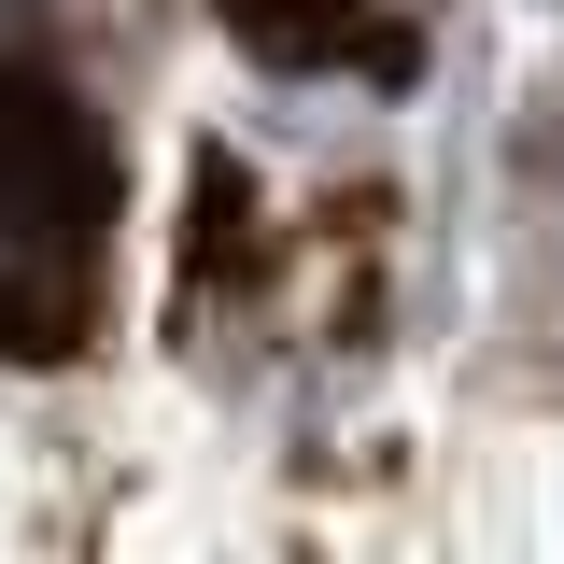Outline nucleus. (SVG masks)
Segmentation results:
<instances>
[{"instance_id":"1","label":"nucleus","mask_w":564,"mask_h":564,"mask_svg":"<svg viewBox=\"0 0 564 564\" xmlns=\"http://www.w3.org/2000/svg\"><path fill=\"white\" fill-rule=\"evenodd\" d=\"M99 226H113V170L99 128L57 70L0 57V352L57 367L99 325Z\"/></svg>"}]
</instances>
